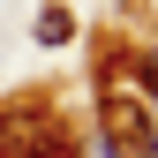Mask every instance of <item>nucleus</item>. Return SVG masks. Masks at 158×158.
<instances>
[{
	"label": "nucleus",
	"mask_w": 158,
	"mask_h": 158,
	"mask_svg": "<svg viewBox=\"0 0 158 158\" xmlns=\"http://www.w3.org/2000/svg\"><path fill=\"white\" fill-rule=\"evenodd\" d=\"M0 151L8 158H68L60 128H53L45 113H8V121H0Z\"/></svg>",
	"instance_id": "obj_1"
},
{
	"label": "nucleus",
	"mask_w": 158,
	"mask_h": 158,
	"mask_svg": "<svg viewBox=\"0 0 158 158\" xmlns=\"http://www.w3.org/2000/svg\"><path fill=\"white\" fill-rule=\"evenodd\" d=\"M106 151H121V158H151V151H158L143 106H135V98H121V90L106 98Z\"/></svg>",
	"instance_id": "obj_2"
},
{
	"label": "nucleus",
	"mask_w": 158,
	"mask_h": 158,
	"mask_svg": "<svg viewBox=\"0 0 158 158\" xmlns=\"http://www.w3.org/2000/svg\"><path fill=\"white\" fill-rule=\"evenodd\" d=\"M68 30H75V23H68V8H45V15H38V38H45V45H60Z\"/></svg>",
	"instance_id": "obj_3"
}]
</instances>
